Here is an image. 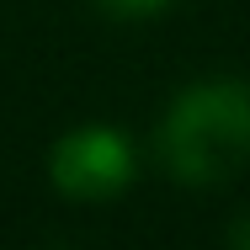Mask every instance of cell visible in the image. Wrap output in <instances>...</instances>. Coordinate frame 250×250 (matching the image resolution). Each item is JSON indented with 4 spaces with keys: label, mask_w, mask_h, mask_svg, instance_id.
<instances>
[{
    "label": "cell",
    "mask_w": 250,
    "mask_h": 250,
    "mask_svg": "<svg viewBox=\"0 0 250 250\" xmlns=\"http://www.w3.org/2000/svg\"><path fill=\"white\" fill-rule=\"evenodd\" d=\"M160 165L187 181L213 187L250 165V85L245 80H202L170 101L160 123Z\"/></svg>",
    "instance_id": "cell-1"
},
{
    "label": "cell",
    "mask_w": 250,
    "mask_h": 250,
    "mask_svg": "<svg viewBox=\"0 0 250 250\" xmlns=\"http://www.w3.org/2000/svg\"><path fill=\"white\" fill-rule=\"evenodd\" d=\"M133 170H139L133 144L117 128H106V123L64 133L53 144V154H48V181L69 202H112L133 181Z\"/></svg>",
    "instance_id": "cell-2"
},
{
    "label": "cell",
    "mask_w": 250,
    "mask_h": 250,
    "mask_svg": "<svg viewBox=\"0 0 250 250\" xmlns=\"http://www.w3.org/2000/svg\"><path fill=\"white\" fill-rule=\"evenodd\" d=\"M101 11H112V16H154V11H165L170 0H96Z\"/></svg>",
    "instance_id": "cell-3"
},
{
    "label": "cell",
    "mask_w": 250,
    "mask_h": 250,
    "mask_svg": "<svg viewBox=\"0 0 250 250\" xmlns=\"http://www.w3.org/2000/svg\"><path fill=\"white\" fill-rule=\"evenodd\" d=\"M229 245L250 250V213H245V218H240V224H234V229H229Z\"/></svg>",
    "instance_id": "cell-4"
}]
</instances>
